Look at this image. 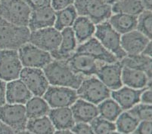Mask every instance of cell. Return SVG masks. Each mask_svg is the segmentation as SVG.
<instances>
[{"label": "cell", "mask_w": 152, "mask_h": 134, "mask_svg": "<svg viewBox=\"0 0 152 134\" xmlns=\"http://www.w3.org/2000/svg\"><path fill=\"white\" fill-rule=\"evenodd\" d=\"M42 96L51 109L70 107L78 99L77 90L54 85H49Z\"/></svg>", "instance_id": "30bf717a"}, {"label": "cell", "mask_w": 152, "mask_h": 134, "mask_svg": "<svg viewBox=\"0 0 152 134\" xmlns=\"http://www.w3.org/2000/svg\"><path fill=\"white\" fill-rule=\"evenodd\" d=\"M61 39V32L54 27L30 32L29 42L49 53L57 50Z\"/></svg>", "instance_id": "8fae6325"}, {"label": "cell", "mask_w": 152, "mask_h": 134, "mask_svg": "<svg viewBox=\"0 0 152 134\" xmlns=\"http://www.w3.org/2000/svg\"><path fill=\"white\" fill-rule=\"evenodd\" d=\"M22 69L18 50L0 49V79L6 82L18 79Z\"/></svg>", "instance_id": "9c48e42d"}, {"label": "cell", "mask_w": 152, "mask_h": 134, "mask_svg": "<svg viewBox=\"0 0 152 134\" xmlns=\"http://www.w3.org/2000/svg\"><path fill=\"white\" fill-rule=\"evenodd\" d=\"M77 14L89 17L95 25L106 21L112 14L111 5L102 0H74Z\"/></svg>", "instance_id": "277c9868"}, {"label": "cell", "mask_w": 152, "mask_h": 134, "mask_svg": "<svg viewBox=\"0 0 152 134\" xmlns=\"http://www.w3.org/2000/svg\"><path fill=\"white\" fill-rule=\"evenodd\" d=\"M144 89L145 88L134 89L127 86H122L119 89L112 91L110 96L112 99L118 103L123 111H127L132 106L140 103L141 93Z\"/></svg>", "instance_id": "ffe728a7"}, {"label": "cell", "mask_w": 152, "mask_h": 134, "mask_svg": "<svg viewBox=\"0 0 152 134\" xmlns=\"http://www.w3.org/2000/svg\"><path fill=\"white\" fill-rule=\"evenodd\" d=\"M78 98L98 105L110 96L108 89L98 78L92 75L84 78L80 85L77 89Z\"/></svg>", "instance_id": "8992f818"}, {"label": "cell", "mask_w": 152, "mask_h": 134, "mask_svg": "<svg viewBox=\"0 0 152 134\" xmlns=\"http://www.w3.org/2000/svg\"><path fill=\"white\" fill-rule=\"evenodd\" d=\"M75 52L88 54L96 60L103 63H113L118 61V59L111 52L106 49L95 37H92L86 41L78 45Z\"/></svg>", "instance_id": "9a60e30c"}, {"label": "cell", "mask_w": 152, "mask_h": 134, "mask_svg": "<svg viewBox=\"0 0 152 134\" xmlns=\"http://www.w3.org/2000/svg\"><path fill=\"white\" fill-rule=\"evenodd\" d=\"M6 81L0 79V106L6 103Z\"/></svg>", "instance_id": "60d3db41"}, {"label": "cell", "mask_w": 152, "mask_h": 134, "mask_svg": "<svg viewBox=\"0 0 152 134\" xmlns=\"http://www.w3.org/2000/svg\"><path fill=\"white\" fill-rule=\"evenodd\" d=\"M19 78L24 83L33 96H42L50 85L42 69L23 67Z\"/></svg>", "instance_id": "7c38bea8"}, {"label": "cell", "mask_w": 152, "mask_h": 134, "mask_svg": "<svg viewBox=\"0 0 152 134\" xmlns=\"http://www.w3.org/2000/svg\"><path fill=\"white\" fill-rule=\"evenodd\" d=\"M5 96L7 103L25 105L33 94L24 83L18 78L7 82Z\"/></svg>", "instance_id": "ac0fdd59"}, {"label": "cell", "mask_w": 152, "mask_h": 134, "mask_svg": "<svg viewBox=\"0 0 152 134\" xmlns=\"http://www.w3.org/2000/svg\"><path fill=\"white\" fill-rule=\"evenodd\" d=\"M26 130L29 133L51 134L55 131L53 124L51 122L48 115L40 118L28 119L26 125Z\"/></svg>", "instance_id": "f1b7e54d"}, {"label": "cell", "mask_w": 152, "mask_h": 134, "mask_svg": "<svg viewBox=\"0 0 152 134\" xmlns=\"http://www.w3.org/2000/svg\"><path fill=\"white\" fill-rule=\"evenodd\" d=\"M151 11L144 10L140 14L137 16L136 29L140 33L151 40Z\"/></svg>", "instance_id": "836d02e7"}, {"label": "cell", "mask_w": 152, "mask_h": 134, "mask_svg": "<svg viewBox=\"0 0 152 134\" xmlns=\"http://www.w3.org/2000/svg\"><path fill=\"white\" fill-rule=\"evenodd\" d=\"M55 20V11L51 5L32 10L27 27L31 31L54 27Z\"/></svg>", "instance_id": "e0dca14e"}, {"label": "cell", "mask_w": 152, "mask_h": 134, "mask_svg": "<svg viewBox=\"0 0 152 134\" xmlns=\"http://www.w3.org/2000/svg\"><path fill=\"white\" fill-rule=\"evenodd\" d=\"M89 124L94 133H117L115 123L104 119L99 115L94 118Z\"/></svg>", "instance_id": "d6a6232c"}, {"label": "cell", "mask_w": 152, "mask_h": 134, "mask_svg": "<svg viewBox=\"0 0 152 134\" xmlns=\"http://www.w3.org/2000/svg\"><path fill=\"white\" fill-rule=\"evenodd\" d=\"M151 39L137 30L123 34L121 44L126 55L140 54Z\"/></svg>", "instance_id": "2e32d148"}, {"label": "cell", "mask_w": 152, "mask_h": 134, "mask_svg": "<svg viewBox=\"0 0 152 134\" xmlns=\"http://www.w3.org/2000/svg\"><path fill=\"white\" fill-rule=\"evenodd\" d=\"M127 111L139 121H151L152 108L151 104L139 103Z\"/></svg>", "instance_id": "e575fe53"}, {"label": "cell", "mask_w": 152, "mask_h": 134, "mask_svg": "<svg viewBox=\"0 0 152 134\" xmlns=\"http://www.w3.org/2000/svg\"><path fill=\"white\" fill-rule=\"evenodd\" d=\"M15 133L13 130L8 126L6 124L0 120V134H10Z\"/></svg>", "instance_id": "b9f144b4"}, {"label": "cell", "mask_w": 152, "mask_h": 134, "mask_svg": "<svg viewBox=\"0 0 152 134\" xmlns=\"http://www.w3.org/2000/svg\"><path fill=\"white\" fill-rule=\"evenodd\" d=\"M30 30L18 26L0 16V49L18 50L29 42Z\"/></svg>", "instance_id": "7a4b0ae2"}, {"label": "cell", "mask_w": 152, "mask_h": 134, "mask_svg": "<svg viewBox=\"0 0 152 134\" xmlns=\"http://www.w3.org/2000/svg\"><path fill=\"white\" fill-rule=\"evenodd\" d=\"M132 133L150 134L151 133V121H140L137 127Z\"/></svg>", "instance_id": "8d00e7d4"}, {"label": "cell", "mask_w": 152, "mask_h": 134, "mask_svg": "<svg viewBox=\"0 0 152 134\" xmlns=\"http://www.w3.org/2000/svg\"><path fill=\"white\" fill-rule=\"evenodd\" d=\"M77 44L80 45L92 38L95 31V24L87 17L78 15L71 27Z\"/></svg>", "instance_id": "cb8c5ba5"}, {"label": "cell", "mask_w": 152, "mask_h": 134, "mask_svg": "<svg viewBox=\"0 0 152 134\" xmlns=\"http://www.w3.org/2000/svg\"><path fill=\"white\" fill-rule=\"evenodd\" d=\"M97 107L100 117L113 122L116 121L117 117L123 112L118 103L113 99H110V97L99 103Z\"/></svg>", "instance_id": "4dcf8cb0"}, {"label": "cell", "mask_w": 152, "mask_h": 134, "mask_svg": "<svg viewBox=\"0 0 152 134\" xmlns=\"http://www.w3.org/2000/svg\"><path fill=\"white\" fill-rule=\"evenodd\" d=\"M139 120L135 118L128 111L121 112L115 121L116 130L121 133H131L137 127Z\"/></svg>", "instance_id": "1f68e13d"}, {"label": "cell", "mask_w": 152, "mask_h": 134, "mask_svg": "<svg viewBox=\"0 0 152 134\" xmlns=\"http://www.w3.org/2000/svg\"><path fill=\"white\" fill-rule=\"evenodd\" d=\"M31 11L23 0H0V16L18 26L27 27Z\"/></svg>", "instance_id": "5b68a950"}, {"label": "cell", "mask_w": 152, "mask_h": 134, "mask_svg": "<svg viewBox=\"0 0 152 134\" xmlns=\"http://www.w3.org/2000/svg\"><path fill=\"white\" fill-rule=\"evenodd\" d=\"M145 10L151 11V0H140Z\"/></svg>", "instance_id": "ee69618b"}, {"label": "cell", "mask_w": 152, "mask_h": 134, "mask_svg": "<svg viewBox=\"0 0 152 134\" xmlns=\"http://www.w3.org/2000/svg\"><path fill=\"white\" fill-rule=\"evenodd\" d=\"M71 132L74 133H80V134H89L94 133L92 131L90 124L88 123L83 122H77L74 124L73 127L71 128Z\"/></svg>", "instance_id": "d590c367"}, {"label": "cell", "mask_w": 152, "mask_h": 134, "mask_svg": "<svg viewBox=\"0 0 152 134\" xmlns=\"http://www.w3.org/2000/svg\"><path fill=\"white\" fill-rule=\"evenodd\" d=\"M61 39L57 50L52 52L53 60H67L71 56L77 48V41L71 27L64 29L61 31Z\"/></svg>", "instance_id": "d6986e66"}, {"label": "cell", "mask_w": 152, "mask_h": 134, "mask_svg": "<svg viewBox=\"0 0 152 134\" xmlns=\"http://www.w3.org/2000/svg\"><path fill=\"white\" fill-rule=\"evenodd\" d=\"M121 79L123 85L134 89H143L151 86V79L145 72L125 66H123Z\"/></svg>", "instance_id": "7402d4cb"}, {"label": "cell", "mask_w": 152, "mask_h": 134, "mask_svg": "<svg viewBox=\"0 0 152 134\" xmlns=\"http://www.w3.org/2000/svg\"><path fill=\"white\" fill-rule=\"evenodd\" d=\"M123 66L145 72L151 79V57L142 54L126 55L120 60Z\"/></svg>", "instance_id": "484cf974"}, {"label": "cell", "mask_w": 152, "mask_h": 134, "mask_svg": "<svg viewBox=\"0 0 152 134\" xmlns=\"http://www.w3.org/2000/svg\"><path fill=\"white\" fill-rule=\"evenodd\" d=\"M66 61L74 72L86 77L96 75L99 67L103 64L88 54L80 52H74Z\"/></svg>", "instance_id": "4fadbf2b"}, {"label": "cell", "mask_w": 152, "mask_h": 134, "mask_svg": "<svg viewBox=\"0 0 152 134\" xmlns=\"http://www.w3.org/2000/svg\"><path fill=\"white\" fill-rule=\"evenodd\" d=\"M27 4L31 10L49 6L51 4V0H23Z\"/></svg>", "instance_id": "f35d334b"}, {"label": "cell", "mask_w": 152, "mask_h": 134, "mask_svg": "<svg viewBox=\"0 0 152 134\" xmlns=\"http://www.w3.org/2000/svg\"><path fill=\"white\" fill-rule=\"evenodd\" d=\"M48 117L53 124L55 130H71L76 123L70 107L50 109Z\"/></svg>", "instance_id": "603a6c76"}, {"label": "cell", "mask_w": 152, "mask_h": 134, "mask_svg": "<svg viewBox=\"0 0 152 134\" xmlns=\"http://www.w3.org/2000/svg\"><path fill=\"white\" fill-rule=\"evenodd\" d=\"M151 88H146L142 91L140 96V103H145V104L151 105Z\"/></svg>", "instance_id": "ab89813d"}, {"label": "cell", "mask_w": 152, "mask_h": 134, "mask_svg": "<svg viewBox=\"0 0 152 134\" xmlns=\"http://www.w3.org/2000/svg\"><path fill=\"white\" fill-rule=\"evenodd\" d=\"M74 0H51V7L55 12L61 10L71 5H74Z\"/></svg>", "instance_id": "74e56055"}, {"label": "cell", "mask_w": 152, "mask_h": 134, "mask_svg": "<svg viewBox=\"0 0 152 134\" xmlns=\"http://www.w3.org/2000/svg\"><path fill=\"white\" fill-rule=\"evenodd\" d=\"M0 120L10 127L15 133H29L26 130L28 118L24 105L6 103L0 106Z\"/></svg>", "instance_id": "52a82bcc"}, {"label": "cell", "mask_w": 152, "mask_h": 134, "mask_svg": "<svg viewBox=\"0 0 152 134\" xmlns=\"http://www.w3.org/2000/svg\"><path fill=\"white\" fill-rule=\"evenodd\" d=\"M51 108L41 96H33L25 104L26 114L28 119L48 115Z\"/></svg>", "instance_id": "4316f807"}, {"label": "cell", "mask_w": 152, "mask_h": 134, "mask_svg": "<svg viewBox=\"0 0 152 134\" xmlns=\"http://www.w3.org/2000/svg\"><path fill=\"white\" fill-rule=\"evenodd\" d=\"M77 12L74 5H71L61 10L55 12V20L54 27L58 31L71 27L77 19Z\"/></svg>", "instance_id": "83f0119b"}, {"label": "cell", "mask_w": 152, "mask_h": 134, "mask_svg": "<svg viewBox=\"0 0 152 134\" xmlns=\"http://www.w3.org/2000/svg\"><path fill=\"white\" fill-rule=\"evenodd\" d=\"M142 54L145 55V56H150L151 57V55H152V43H151V41H150L147 44L145 48L143 49L142 51Z\"/></svg>", "instance_id": "7bdbcfd3"}, {"label": "cell", "mask_w": 152, "mask_h": 134, "mask_svg": "<svg viewBox=\"0 0 152 134\" xmlns=\"http://www.w3.org/2000/svg\"><path fill=\"white\" fill-rule=\"evenodd\" d=\"M94 35L106 49L111 52L118 59V60H122L124 56H126V54L121 47V35L111 27L108 20L95 25Z\"/></svg>", "instance_id": "3957f363"}, {"label": "cell", "mask_w": 152, "mask_h": 134, "mask_svg": "<svg viewBox=\"0 0 152 134\" xmlns=\"http://www.w3.org/2000/svg\"><path fill=\"white\" fill-rule=\"evenodd\" d=\"M54 133H72L71 130H55Z\"/></svg>", "instance_id": "f6af8a7d"}, {"label": "cell", "mask_w": 152, "mask_h": 134, "mask_svg": "<svg viewBox=\"0 0 152 134\" xmlns=\"http://www.w3.org/2000/svg\"><path fill=\"white\" fill-rule=\"evenodd\" d=\"M102 1H103L104 3L107 4V5H113L114 3H116L118 0H102Z\"/></svg>", "instance_id": "bcb514c9"}, {"label": "cell", "mask_w": 152, "mask_h": 134, "mask_svg": "<svg viewBox=\"0 0 152 134\" xmlns=\"http://www.w3.org/2000/svg\"><path fill=\"white\" fill-rule=\"evenodd\" d=\"M23 67L43 69L53 60L49 52L27 42L18 50Z\"/></svg>", "instance_id": "ba28073f"}, {"label": "cell", "mask_w": 152, "mask_h": 134, "mask_svg": "<svg viewBox=\"0 0 152 134\" xmlns=\"http://www.w3.org/2000/svg\"><path fill=\"white\" fill-rule=\"evenodd\" d=\"M75 122L89 123L99 116V110L96 105L78 98L70 106Z\"/></svg>", "instance_id": "44dd1931"}, {"label": "cell", "mask_w": 152, "mask_h": 134, "mask_svg": "<svg viewBox=\"0 0 152 134\" xmlns=\"http://www.w3.org/2000/svg\"><path fill=\"white\" fill-rule=\"evenodd\" d=\"M144 10L140 0H118L111 5L112 14L123 13L138 16Z\"/></svg>", "instance_id": "f546056e"}, {"label": "cell", "mask_w": 152, "mask_h": 134, "mask_svg": "<svg viewBox=\"0 0 152 134\" xmlns=\"http://www.w3.org/2000/svg\"><path fill=\"white\" fill-rule=\"evenodd\" d=\"M108 22L117 33L123 35L136 29L137 16L123 13H114L109 17Z\"/></svg>", "instance_id": "d4e9b609"}, {"label": "cell", "mask_w": 152, "mask_h": 134, "mask_svg": "<svg viewBox=\"0 0 152 134\" xmlns=\"http://www.w3.org/2000/svg\"><path fill=\"white\" fill-rule=\"evenodd\" d=\"M49 85L67 87L77 90L84 76L77 74L70 69L66 60H53L43 69Z\"/></svg>", "instance_id": "6da1fadb"}, {"label": "cell", "mask_w": 152, "mask_h": 134, "mask_svg": "<svg viewBox=\"0 0 152 134\" xmlns=\"http://www.w3.org/2000/svg\"><path fill=\"white\" fill-rule=\"evenodd\" d=\"M123 65L121 61L113 63H103L96 74L97 78L110 91L117 90L123 86L121 74Z\"/></svg>", "instance_id": "5bb4252c"}]
</instances>
